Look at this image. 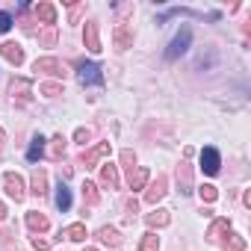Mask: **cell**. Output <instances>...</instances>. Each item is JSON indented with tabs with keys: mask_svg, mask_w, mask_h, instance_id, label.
<instances>
[{
	"mask_svg": "<svg viewBox=\"0 0 251 251\" xmlns=\"http://www.w3.org/2000/svg\"><path fill=\"white\" fill-rule=\"evenodd\" d=\"M33 71L50 74V77H65V74H68V65H65L62 59H56V56H42V59H36Z\"/></svg>",
	"mask_w": 251,
	"mask_h": 251,
	"instance_id": "cell-1",
	"label": "cell"
},
{
	"mask_svg": "<svg viewBox=\"0 0 251 251\" xmlns=\"http://www.w3.org/2000/svg\"><path fill=\"white\" fill-rule=\"evenodd\" d=\"M189 42H192L189 27H180V33L172 39V45H169V50H166V59H177V56H183L186 48H189Z\"/></svg>",
	"mask_w": 251,
	"mask_h": 251,
	"instance_id": "cell-2",
	"label": "cell"
},
{
	"mask_svg": "<svg viewBox=\"0 0 251 251\" xmlns=\"http://www.w3.org/2000/svg\"><path fill=\"white\" fill-rule=\"evenodd\" d=\"M77 80H80L83 86H100V83H103L100 65H95V62H83L80 71H77Z\"/></svg>",
	"mask_w": 251,
	"mask_h": 251,
	"instance_id": "cell-3",
	"label": "cell"
},
{
	"mask_svg": "<svg viewBox=\"0 0 251 251\" xmlns=\"http://www.w3.org/2000/svg\"><path fill=\"white\" fill-rule=\"evenodd\" d=\"M3 186H6L9 198H15V201H24V198H27V189H24V180H21V175H15V172H6V175H3Z\"/></svg>",
	"mask_w": 251,
	"mask_h": 251,
	"instance_id": "cell-4",
	"label": "cell"
},
{
	"mask_svg": "<svg viewBox=\"0 0 251 251\" xmlns=\"http://www.w3.org/2000/svg\"><path fill=\"white\" fill-rule=\"evenodd\" d=\"M166 192H169V177H166V175H157V180L145 189V201L157 207V201H163V195H166Z\"/></svg>",
	"mask_w": 251,
	"mask_h": 251,
	"instance_id": "cell-5",
	"label": "cell"
},
{
	"mask_svg": "<svg viewBox=\"0 0 251 251\" xmlns=\"http://www.w3.org/2000/svg\"><path fill=\"white\" fill-rule=\"evenodd\" d=\"M106 154H109V142H98L95 148H89V151H86V154L80 157V166L92 169V166H95V163H100V160H103Z\"/></svg>",
	"mask_w": 251,
	"mask_h": 251,
	"instance_id": "cell-6",
	"label": "cell"
},
{
	"mask_svg": "<svg viewBox=\"0 0 251 251\" xmlns=\"http://www.w3.org/2000/svg\"><path fill=\"white\" fill-rule=\"evenodd\" d=\"M201 166H204L207 175H219V169H222L219 151H216V148H204V151H201Z\"/></svg>",
	"mask_w": 251,
	"mask_h": 251,
	"instance_id": "cell-7",
	"label": "cell"
},
{
	"mask_svg": "<svg viewBox=\"0 0 251 251\" xmlns=\"http://www.w3.org/2000/svg\"><path fill=\"white\" fill-rule=\"evenodd\" d=\"M112 42H115V48H118V50L133 48V30H130L127 24H118V27H115V33H112Z\"/></svg>",
	"mask_w": 251,
	"mask_h": 251,
	"instance_id": "cell-8",
	"label": "cell"
},
{
	"mask_svg": "<svg viewBox=\"0 0 251 251\" xmlns=\"http://www.w3.org/2000/svg\"><path fill=\"white\" fill-rule=\"evenodd\" d=\"M83 42L92 53L100 50V36H98V21H86V30H83Z\"/></svg>",
	"mask_w": 251,
	"mask_h": 251,
	"instance_id": "cell-9",
	"label": "cell"
},
{
	"mask_svg": "<svg viewBox=\"0 0 251 251\" xmlns=\"http://www.w3.org/2000/svg\"><path fill=\"white\" fill-rule=\"evenodd\" d=\"M177 186H180L183 195L192 192V166H189V160H183V163L177 166Z\"/></svg>",
	"mask_w": 251,
	"mask_h": 251,
	"instance_id": "cell-10",
	"label": "cell"
},
{
	"mask_svg": "<svg viewBox=\"0 0 251 251\" xmlns=\"http://www.w3.org/2000/svg\"><path fill=\"white\" fill-rule=\"evenodd\" d=\"M33 12H36V18H39V21H45L48 27H53V21H56V6H53V3L42 0V3H36V6H33Z\"/></svg>",
	"mask_w": 251,
	"mask_h": 251,
	"instance_id": "cell-11",
	"label": "cell"
},
{
	"mask_svg": "<svg viewBox=\"0 0 251 251\" xmlns=\"http://www.w3.org/2000/svg\"><path fill=\"white\" fill-rule=\"evenodd\" d=\"M30 89H33V83H30V80L15 77V80H12V86H9V95H12V98H18V100H27V98H30Z\"/></svg>",
	"mask_w": 251,
	"mask_h": 251,
	"instance_id": "cell-12",
	"label": "cell"
},
{
	"mask_svg": "<svg viewBox=\"0 0 251 251\" xmlns=\"http://www.w3.org/2000/svg\"><path fill=\"white\" fill-rule=\"evenodd\" d=\"M100 186H106V189H118V169H115L112 163L100 166Z\"/></svg>",
	"mask_w": 251,
	"mask_h": 251,
	"instance_id": "cell-13",
	"label": "cell"
},
{
	"mask_svg": "<svg viewBox=\"0 0 251 251\" xmlns=\"http://www.w3.org/2000/svg\"><path fill=\"white\" fill-rule=\"evenodd\" d=\"M0 53H3V56L12 62V65H21V62H24V50H21L15 42H6V45H0Z\"/></svg>",
	"mask_w": 251,
	"mask_h": 251,
	"instance_id": "cell-14",
	"label": "cell"
},
{
	"mask_svg": "<svg viewBox=\"0 0 251 251\" xmlns=\"http://www.w3.org/2000/svg\"><path fill=\"white\" fill-rule=\"evenodd\" d=\"M148 177H151L148 169H145V166H136V172L127 177V183H130V189H145V186H148Z\"/></svg>",
	"mask_w": 251,
	"mask_h": 251,
	"instance_id": "cell-15",
	"label": "cell"
},
{
	"mask_svg": "<svg viewBox=\"0 0 251 251\" xmlns=\"http://www.w3.org/2000/svg\"><path fill=\"white\" fill-rule=\"evenodd\" d=\"M169 219H172V216H169V210H163V207H157L154 213H148V216H145L148 227H166V225H169Z\"/></svg>",
	"mask_w": 251,
	"mask_h": 251,
	"instance_id": "cell-16",
	"label": "cell"
},
{
	"mask_svg": "<svg viewBox=\"0 0 251 251\" xmlns=\"http://www.w3.org/2000/svg\"><path fill=\"white\" fill-rule=\"evenodd\" d=\"M227 227H230L227 219H216V222L210 225V230H207V239H210V242H222V236L227 233Z\"/></svg>",
	"mask_w": 251,
	"mask_h": 251,
	"instance_id": "cell-17",
	"label": "cell"
},
{
	"mask_svg": "<svg viewBox=\"0 0 251 251\" xmlns=\"http://www.w3.org/2000/svg\"><path fill=\"white\" fill-rule=\"evenodd\" d=\"M48 157H50L53 163H59V160L65 157V136H62V133L50 139V151H48Z\"/></svg>",
	"mask_w": 251,
	"mask_h": 251,
	"instance_id": "cell-18",
	"label": "cell"
},
{
	"mask_svg": "<svg viewBox=\"0 0 251 251\" xmlns=\"http://www.w3.org/2000/svg\"><path fill=\"white\" fill-rule=\"evenodd\" d=\"M98 239H100V242H106V245H112V248H118V245H121V233H118L115 227H106V225L98 230Z\"/></svg>",
	"mask_w": 251,
	"mask_h": 251,
	"instance_id": "cell-19",
	"label": "cell"
},
{
	"mask_svg": "<svg viewBox=\"0 0 251 251\" xmlns=\"http://www.w3.org/2000/svg\"><path fill=\"white\" fill-rule=\"evenodd\" d=\"M42 157H45V139L36 136V139L30 142V148H27V160H30V163H39Z\"/></svg>",
	"mask_w": 251,
	"mask_h": 251,
	"instance_id": "cell-20",
	"label": "cell"
},
{
	"mask_svg": "<svg viewBox=\"0 0 251 251\" xmlns=\"http://www.w3.org/2000/svg\"><path fill=\"white\" fill-rule=\"evenodd\" d=\"M45 192H48V172L36 169L33 172V195H45Z\"/></svg>",
	"mask_w": 251,
	"mask_h": 251,
	"instance_id": "cell-21",
	"label": "cell"
},
{
	"mask_svg": "<svg viewBox=\"0 0 251 251\" xmlns=\"http://www.w3.org/2000/svg\"><path fill=\"white\" fill-rule=\"evenodd\" d=\"M62 236L71 239V242H83V239H86V225H80V222H77V225H68V227L62 230Z\"/></svg>",
	"mask_w": 251,
	"mask_h": 251,
	"instance_id": "cell-22",
	"label": "cell"
},
{
	"mask_svg": "<svg viewBox=\"0 0 251 251\" xmlns=\"http://www.w3.org/2000/svg\"><path fill=\"white\" fill-rule=\"evenodd\" d=\"M56 207L65 213V210H71V189L65 186V183H59V189H56Z\"/></svg>",
	"mask_w": 251,
	"mask_h": 251,
	"instance_id": "cell-23",
	"label": "cell"
},
{
	"mask_svg": "<svg viewBox=\"0 0 251 251\" xmlns=\"http://www.w3.org/2000/svg\"><path fill=\"white\" fill-rule=\"evenodd\" d=\"M27 227L30 230H48V216H42V213H27Z\"/></svg>",
	"mask_w": 251,
	"mask_h": 251,
	"instance_id": "cell-24",
	"label": "cell"
},
{
	"mask_svg": "<svg viewBox=\"0 0 251 251\" xmlns=\"http://www.w3.org/2000/svg\"><path fill=\"white\" fill-rule=\"evenodd\" d=\"M98 198H100V195H98V186H95L92 180H86V183H83V204L95 207V204H98Z\"/></svg>",
	"mask_w": 251,
	"mask_h": 251,
	"instance_id": "cell-25",
	"label": "cell"
},
{
	"mask_svg": "<svg viewBox=\"0 0 251 251\" xmlns=\"http://www.w3.org/2000/svg\"><path fill=\"white\" fill-rule=\"evenodd\" d=\"M139 251H160V239H157V233H154V230H148V233L142 236Z\"/></svg>",
	"mask_w": 251,
	"mask_h": 251,
	"instance_id": "cell-26",
	"label": "cell"
},
{
	"mask_svg": "<svg viewBox=\"0 0 251 251\" xmlns=\"http://www.w3.org/2000/svg\"><path fill=\"white\" fill-rule=\"evenodd\" d=\"M121 166L127 169V177H130V175L136 172V154H133L130 148H124V151H121Z\"/></svg>",
	"mask_w": 251,
	"mask_h": 251,
	"instance_id": "cell-27",
	"label": "cell"
},
{
	"mask_svg": "<svg viewBox=\"0 0 251 251\" xmlns=\"http://www.w3.org/2000/svg\"><path fill=\"white\" fill-rule=\"evenodd\" d=\"M225 251H245V236H239V233H227V245H225Z\"/></svg>",
	"mask_w": 251,
	"mask_h": 251,
	"instance_id": "cell-28",
	"label": "cell"
},
{
	"mask_svg": "<svg viewBox=\"0 0 251 251\" xmlns=\"http://www.w3.org/2000/svg\"><path fill=\"white\" fill-rule=\"evenodd\" d=\"M198 192H201V201H207V204H213V201L219 198V189H216L213 183H204V186H201Z\"/></svg>",
	"mask_w": 251,
	"mask_h": 251,
	"instance_id": "cell-29",
	"label": "cell"
},
{
	"mask_svg": "<svg viewBox=\"0 0 251 251\" xmlns=\"http://www.w3.org/2000/svg\"><path fill=\"white\" fill-rule=\"evenodd\" d=\"M39 92L48 95V98H56V95H62V83H42Z\"/></svg>",
	"mask_w": 251,
	"mask_h": 251,
	"instance_id": "cell-30",
	"label": "cell"
},
{
	"mask_svg": "<svg viewBox=\"0 0 251 251\" xmlns=\"http://www.w3.org/2000/svg\"><path fill=\"white\" fill-rule=\"evenodd\" d=\"M42 45H45V48H53V45H56V30H53V27H48V30L42 33Z\"/></svg>",
	"mask_w": 251,
	"mask_h": 251,
	"instance_id": "cell-31",
	"label": "cell"
},
{
	"mask_svg": "<svg viewBox=\"0 0 251 251\" xmlns=\"http://www.w3.org/2000/svg\"><path fill=\"white\" fill-rule=\"evenodd\" d=\"M83 12H86V3H74V6H71V24H77Z\"/></svg>",
	"mask_w": 251,
	"mask_h": 251,
	"instance_id": "cell-32",
	"label": "cell"
},
{
	"mask_svg": "<svg viewBox=\"0 0 251 251\" xmlns=\"http://www.w3.org/2000/svg\"><path fill=\"white\" fill-rule=\"evenodd\" d=\"M74 139H77V142H83V145H86V142H89V139H92V130H89V127H80V130H77V133H74Z\"/></svg>",
	"mask_w": 251,
	"mask_h": 251,
	"instance_id": "cell-33",
	"label": "cell"
},
{
	"mask_svg": "<svg viewBox=\"0 0 251 251\" xmlns=\"http://www.w3.org/2000/svg\"><path fill=\"white\" fill-rule=\"evenodd\" d=\"M12 27V15H6V12H0V33H6Z\"/></svg>",
	"mask_w": 251,
	"mask_h": 251,
	"instance_id": "cell-34",
	"label": "cell"
},
{
	"mask_svg": "<svg viewBox=\"0 0 251 251\" xmlns=\"http://www.w3.org/2000/svg\"><path fill=\"white\" fill-rule=\"evenodd\" d=\"M124 210H127V216H133V213L139 210V201H136V198H127V204H124Z\"/></svg>",
	"mask_w": 251,
	"mask_h": 251,
	"instance_id": "cell-35",
	"label": "cell"
},
{
	"mask_svg": "<svg viewBox=\"0 0 251 251\" xmlns=\"http://www.w3.org/2000/svg\"><path fill=\"white\" fill-rule=\"evenodd\" d=\"M33 248H39V251H48V248H50V242H48V239H39V236H33Z\"/></svg>",
	"mask_w": 251,
	"mask_h": 251,
	"instance_id": "cell-36",
	"label": "cell"
},
{
	"mask_svg": "<svg viewBox=\"0 0 251 251\" xmlns=\"http://www.w3.org/2000/svg\"><path fill=\"white\" fill-rule=\"evenodd\" d=\"M3 219H6V207H3V204H0V222H3Z\"/></svg>",
	"mask_w": 251,
	"mask_h": 251,
	"instance_id": "cell-37",
	"label": "cell"
},
{
	"mask_svg": "<svg viewBox=\"0 0 251 251\" xmlns=\"http://www.w3.org/2000/svg\"><path fill=\"white\" fill-rule=\"evenodd\" d=\"M0 142H6V133H3V130H0Z\"/></svg>",
	"mask_w": 251,
	"mask_h": 251,
	"instance_id": "cell-38",
	"label": "cell"
},
{
	"mask_svg": "<svg viewBox=\"0 0 251 251\" xmlns=\"http://www.w3.org/2000/svg\"><path fill=\"white\" fill-rule=\"evenodd\" d=\"M86 251H98V248H86Z\"/></svg>",
	"mask_w": 251,
	"mask_h": 251,
	"instance_id": "cell-39",
	"label": "cell"
}]
</instances>
